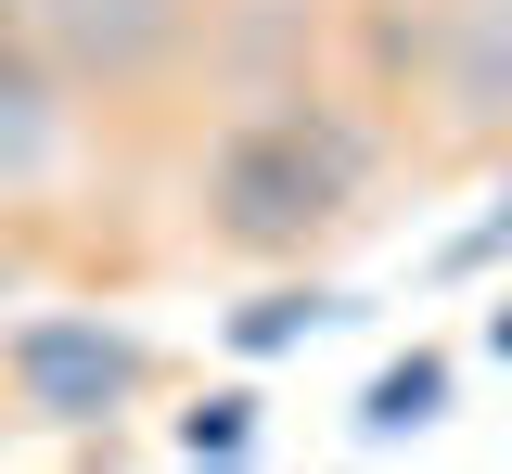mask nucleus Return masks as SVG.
<instances>
[{
  "instance_id": "1",
  "label": "nucleus",
  "mask_w": 512,
  "mask_h": 474,
  "mask_svg": "<svg viewBox=\"0 0 512 474\" xmlns=\"http://www.w3.org/2000/svg\"><path fill=\"white\" fill-rule=\"evenodd\" d=\"M372 167H384V129L359 103H333V90H256L205 141L192 218H205L218 257H308L320 231L359 218Z\"/></svg>"
},
{
  "instance_id": "2",
  "label": "nucleus",
  "mask_w": 512,
  "mask_h": 474,
  "mask_svg": "<svg viewBox=\"0 0 512 474\" xmlns=\"http://www.w3.org/2000/svg\"><path fill=\"white\" fill-rule=\"evenodd\" d=\"M0 385L26 423H52V436H103L116 410H141L154 385V346L103 321V308H39V321H13L0 334Z\"/></svg>"
},
{
  "instance_id": "3",
  "label": "nucleus",
  "mask_w": 512,
  "mask_h": 474,
  "mask_svg": "<svg viewBox=\"0 0 512 474\" xmlns=\"http://www.w3.org/2000/svg\"><path fill=\"white\" fill-rule=\"evenodd\" d=\"M192 26H205V0H39V13H26V39H39L77 90H141V77H167L192 52Z\"/></svg>"
},
{
  "instance_id": "4",
  "label": "nucleus",
  "mask_w": 512,
  "mask_h": 474,
  "mask_svg": "<svg viewBox=\"0 0 512 474\" xmlns=\"http://www.w3.org/2000/svg\"><path fill=\"white\" fill-rule=\"evenodd\" d=\"M423 90L448 141H512V0H423Z\"/></svg>"
},
{
  "instance_id": "5",
  "label": "nucleus",
  "mask_w": 512,
  "mask_h": 474,
  "mask_svg": "<svg viewBox=\"0 0 512 474\" xmlns=\"http://www.w3.org/2000/svg\"><path fill=\"white\" fill-rule=\"evenodd\" d=\"M64 167H77V77L26 26H0V205H39Z\"/></svg>"
},
{
  "instance_id": "6",
  "label": "nucleus",
  "mask_w": 512,
  "mask_h": 474,
  "mask_svg": "<svg viewBox=\"0 0 512 474\" xmlns=\"http://www.w3.org/2000/svg\"><path fill=\"white\" fill-rule=\"evenodd\" d=\"M423 423H448V359H436V346L384 359L372 398H359V436H423Z\"/></svg>"
},
{
  "instance_id": "7",
  "label": "nucleus",
  "mask_w": 512,
  "mask_h": 474,
  "mask_svg": "<svg viewBox=\"0 0 512 474\" xmlns=\"http://www.w3.org/2000/svg\"><path fill=\"white\" fill-rule=\"evenodd\" d=\"M320 321H333V295H320V282H269L256 308H231V346H244V359H282V346H308Z\"/></svg>"
},
{
  "instance_id": "8",
  "label": "nucleus",
  "mask_w": 512,
  "mask_h": 474,
  "mask_svg": "<svg viewBox=\"0 0 512 474\" xmlns=\"http://www.w3.org/2000/svg\"><path fill=\"white\" fill-rule=\"evenodd\" d=\"M180 449H192V462H205V449H218V462H244V449H256V385L192 398V410H180Z\"/></svg>"
},
{
  "instance_id": "9",
  "label": "nucleus",
  "mask_w": 512,
  "mask_h": 474,
  "mask_svg": "<svg viewBox=\"0 0 512 474\" xmlns=\"http://www.w3.org/2000/svg\"><path fill=\"white\" fill-rule=\"evenodd\" d=\"M487 346H500V359H512V295H500V321H487Z\"/></svg>"
},
{
  "instance_id": "10",
  "label": "nucleus",
  "mask_w": 512,
  "mask_h": 474,
  "mask_svg": "<svg viewBox=\"0 0 512 474\" xmlns=\"http://www.w3.org/2000/svg\"><path fill=\"white\" fill-rule=\"evenodd\" d=\"M26 13H39V0H0V26H26Z\"/></svg>"
}]
</instances>
